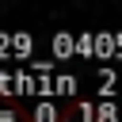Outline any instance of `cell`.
<instances>
[{
	"label": "cell",
	"mask_w": 122,
	"mask_h": 122,
	"mask_svg": "<svg viewBox=\"0 0 122 122\" xmlns=\"http://www.w3.org/2000/svg\"><path fill=\"white\" fill-rule=\"evenodd\" d=\"M0 122H30V114L19 107H8V111H0Z\"/></svg>",
	"instance_id": "1"
}]
</instances>
